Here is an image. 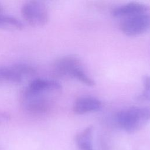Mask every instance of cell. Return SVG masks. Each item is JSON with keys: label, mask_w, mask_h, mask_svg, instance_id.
I'll return each mask as SVG.
<instances>
[{"label": "cell", "mask_w": 150, "mask_h": 150, "mask_svg": "<svg viewBox=\"0 0 150 150\" xmlns=\"http://www.w3.org/2000/svg\"><path fill=\"white\" fill-rule=\"evenodd\" d=\"M3 11V7L2 6V5L0 4V13H2Z\"/></svg>", "instance_id": "cell-13"}, {"label": "cell", "mask_w": 150, "mask_h": 150, "mask_svg": "<svg viewBox=\"0 0 150 150\" xmlns=\"http://www.w3.org/2000/svg\"><path fill=\"white\" fill-rule=\"evenodd\" d=\"M24 25L21 21L16 17L0 13V28L7 30H21Z\"/></svg>", "instance_id": "cell-10"}, {"label": "cell", "mask_w": 150, "mask_h": 150, "mask_svg": "<svg viewBox=\"0 0 150 150\" xmlns=\"http://www.w3.org/2000/svg\"><path fill=\"white\" fill-rule=\"evenodd\" d=\"M137 99L140 101L150 102V76H146L143 79V90L138 96Z\"/></svg>", "instance_id": "cell-12"}, {"label": "cell", "mask_w": 150, "mask_h": 150, "mask_svg": "<svg viewBox=\"0 0 150 150\" xmlns=\"http://www.w3.org/2000/svg\"><path fill=\"white\" fill-rule=\"evenodd\" d=\"M21 12L24 20L32 26L40 27L48 22V9L41 1H30L24 3Z\"/></svg>", "instance_id": "cell-3"}, {"label": "cell", "mask_w": 150, "mask_h": 150, "mask_svg": "<svg viewBox=\"0 0 150 150\" xmlns=\"http://www.w3.org/2000/svg\"><path fill=\"white\" fill-rule=\"evenodd\" d=\"M101 107V102L97 98L84 96L77 98L73 105V110L77 114H84L97 111Z\"/></svg>", "instance_id": "cell-8"}, {"label": "cell", "mask_w": 150, "mask_h": 150, "mask_svg": "<svg viewBox=\"0 0 150 150\" xmlns=\"http://www.w3.org/2000/svg\"><path fill=\"white\" fill-rule=\"evenodd\" d=\"M93 127L90 125L77 133L75 142L79 150H94L93 145Z\"/></svg>", "instance_id": "cell-9"}, {"label": "cell", "mask_w": 150, "mask_h": 150, "mask_svg": "<svg viewBox=\"0 0 150 150\" xmlns=\"http://www.w3.org/2000/svg\"><path fill=\"white\" fill-rule=\"evenodd\" d=\"M116 120L119 127L127 132H134L150 121V107L132 106L120 111Z\"/></svg>", "instance_id": "cell-2"}, {"label": "cell", "mask_w": 150, "mask_h": 150, "mask_svg": "<svg viewBox=\"0 0 150 150\" xmlns=\"http://www.w3.org/2000/svg\"><path fill=\"white\" fill-rule=\"evenodd\" d=\"M36 70L28 64L19 63L8 66H0V81L20 83L33 77Z\"/></svg>", "instance_id": "cell-4"}, {"label": "cell", "mask_w": 150, "mask_h": 150, "mask_svg": "<svg viewBox=\"0 0 150 150\" xmlns=\"http://www.w3.org/2000/svg\"><path fill=\"white\" fill-rule=\"evenodd\" d=\"M80 67H83L81 60L76 56L69 55L57 59L52 64V71L57 77H71L73 73Z\"/></svg>", "instance_id": "cell-6"}, {"label": "cell", "mask_w": 150, "mask_h": 150, "mask_svg": "<svg viewBox=\"0 0 150 150\" xmlns=\"http://www.w3.org/2000/svg\"><path fill=\"white\" fill-rule=\"evenodd\" d=\"M61 88V84L56 80L41 78L33 79L21 93V105L24 110L30 114H45L52 107V95L60 91Z\"/></svg>", "instance_id": "cell-1"}, {"label": "cell", "mask_w": 150, "mask_h": 150, "mask_svg": "<svg viewBox=\"0 0 150 150\" xmlns=\"http://www.w3.org/2000/svg\"><path fill=\"white\" fill-rule=\"evenodd\" d=\"M120 29L123 33L129 36L142 35L150 30V13H145L124 18Z\"/></svg>", "instance_id": "cell-5"}, {"label": "cell", "mask_w": 150, "mask_h": 150, "mask_svg": "<svg viewBox=\"0 0 150 150\" xmlns=\"http://www.w3.org/2000/svg\"><path fill=\"white\" fill-rule=\"evenodd\" d=\"M71 78L76 79L80 82L88 86H93L95 85V82L93 79L90 78L84 71L83 67L77 69L72 74Z\"/></svg>", "instance_id": "cell-11"}, {"label": "cell", "mask_w": 150, "mask_h": 150, "mask_svg": "<svg viewBox=\"0 0 150 150\" xmlns=\"http://www.w3.org/2000/svg\"><path fill=\"white\" fill-rule=\"evenodd\" d=\"M150 8L147 5L137 2H131L118 6L112 11L114 17L123 19L139 14L149 12Z\"/></svg>", "instance_id": "cell-7"}]
</instances>
